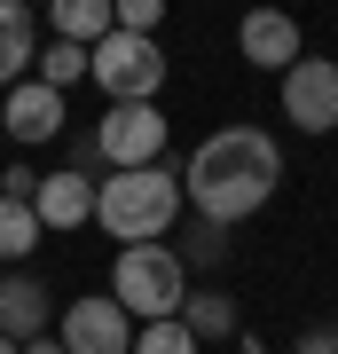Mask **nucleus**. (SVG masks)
Wrapping results in <instances>:
<instances>
[{"mask_svg": "<svg viewBox=\"0 0 338 354\" xmlns=\"http://www.w3.org/2000/svg\"><path fill=\"white\" fill-rule=\"evenodd\" d=\"M173 252H181V268H213V260H228V228H213V221H189Z\"/></svg>", "mask_w": 338, "mask_h": 354, "instance_id": "nucleus-17", "label": "nucleus"}, {"mask_svg": "<svg viewBox=\"0 0 338 354\" xmlns=\"http://www.w3.org/2000/svg\"><path fill=\"white\" fill-rule=\"evenodd\" d=\"M95 165H111V174L165 165V111L158 102H111L95 127Z\"/></svg>", "mask_w": 338, "mask_h": 354, "instance_id": "nucleus-4", "label": "nucleus"}, {"mask_svg": "<svg viewBox=\"0 0 338 354\" xmlns=\"http://www.w3.org/2000/svg\"><path fill=\"white\" fill-rule=\"evenodd\" d=\"M299 354H338V330H307V339H299Z\"/></svg>", "mask_w": 338, "mask_h": 354, "instance_id": "nucleus-20", "label": "nucleus"}, {"mask_svg": "<svg viewBox=\"0 0 338 354\" xmlns=\"http://www.w3.org/2000/svg\"><path fill=\"white\" fill-rule=\"evenodd\" d=\"M283 127L299 134H338V64L330 55H299V64L283 71Z\"/></svg>", "mask_w": 338, "mask_h": 354, "instance_id": "nucleus-7", "label": "nucleus"}, {"mask_svg": "<svg viewBox=\"0 0 338 354\" xmlns=\"http://www.w3.org/2000/svg\"><path fill=\"white\" fill-rule=\"evenodd\" d=\"M276 189H283V150L267 127H213L181 165V205L213 228L252 221L260 205H276Z\"/></svg>", "mask_w": 338, "mask_h": 354, "instance_id": "nucleus-1", "label": "nucleus"}, {"mask_svg": "<svg viewBox=\"0 0 338 354\" xmlns=\"http://www.w3.org/2000/svg\"><path fill=\"white\" fill-rule=\"evenodd\" d=\"M236 48H244L252 71H291L307 55V39H299V24H291L283 8H252L244 24H236Z\"/></svg>", "mask_w": 338, "mask_h": 354, "instance_id": "nucleus-10", "label": "nucleus"}, {"mask_svg": "<svg viewBox=\"0 0 338 354\" xmlns=\"http://www.w3.org/2000/svg\"><path fill=\"white\" fill-rule=\"evenodd\" d=\"M181 323H189V339H236V299L228 291H189L181 299Z\"/></svg>", "mask_w": 338, "mask_h": 354, "instance_id": "nucleus-14", "label": "nucleus"}, {"mask_svg": "<svg viewBox=\"0 0 338 354\" xmlns=\"http://www.w3.org/2000/svg\"><path fill=\"white\" fill-rule=\"evenodd\" d=\"M55 346L63 354H134V323H126V307L111 291H87L55 315Z\"/></svg>", "mask_w": 338, "mask_h": 354, "instance_id": "nucleus-6", "label": "nucleus"}, {"mask_svg": "<svg viewBox=\"0 0 338 354\" xmlns=\"http://www.w3.org/2000/svg\"><path fill=\"white\" fill-rule=\"evenodd\" d=\"M48 323H55L48 283H39L32 268H8V276H0V339L32 346V339H48Z\"/></svg>", "mask_w": 338, "mask_h": 354, "instance_id": "nucleus-9", "label": "nucleus"}, {"mask_svg": "<svg viewBox=\"0 0 338 354\" xmlns=\"http://www.w3.org/2000/svg\"><path fill=\"white\" fill-rule=\"evenodd\" d=\"M32 213H39V228H87L95 221V181L87 174H39V197H32Z\"/></svg>", "mask_w": 338, "mask_h": 354, "instance_id": "nucleus-11", "label": "nucleus"}, {"mask_svg": "<svg viewBox=\"0 0 338 354\" xmlns=\"http://www.w3.org/2000/svg\"><path fill=\"white\" fill-rule=\"evenodd\" d=\"M24 354H63V346H55V330H48V339H32V346H24Z\"/></svg>", "mask_w": 338, "mask_h": 354, "instance_id": "nucleus-21", "label": "nucleus"}, {"mask_svg": "<svg viewBox=\"0 0 338 354\" xmlns=\"http://www.w3.org/2000/svg\"><path fill=\"white\" fill-rule=\"evenodd\" d=\"M87 79H95L111 102H158V87H165V48H158V39H134V32H111V39L87 55Z\"/></svg>", "mask_w": 338, "mask_h": 354, "instance_id": "nucleus-5", "label": "nucleus"}, {"mask_svg": "<svg viewBox=\"0 0 338 354\" xmlns=\"http://www.w3.org/2000/svg\"><path fill=\"white\" fill-rule=\"evenodd\" d=\"M39 213L32 205H16V197H0V268H24V252H39Z\"/></svg>", "mask_w": 338, "mask_h": 354, "instance_id": "nucleus-15", "label": "nucleus"}, {"mask_svg": "<svg viewBox=\"0 0 338 354\" xmlns=\"http://www.w3.org/2000/svg\"><path fill=\"white\" fill-rule=\"evenodd\" d=\"M0 197H16V205H32V197H39V174H32L24 158H16L8 174H0Z\"/></svg>", "mask_w": 338, "mask_h": 354, "instance_id": "nucleus-19", "label": "nucleus"}, {"mask_svg": "<svg viewBox=\"0 0 338 354\" xmlns=\"http://www.w3.org/2000/svg\"><path fill=\"white\" fill-rule=\"evenodd\" d=\"M111 299L126 307V323H165V315H181V299H189V268L173 244H126V252H111Z\"/></svg>", "mask_w": 338, "mask_h": 354, "instance_id": "nucleus-3", "label": "nucleus"}, {"mask_svg": "<svg viewBox=\"0 0 338 354\" xmlns=\"http://www.w3.org/2000/svg\"><path fill=\"white\" fill-rule=\"evenodd\" d=\"M118 32V16H111V0H55V39H71V48H102V39Z\"/></svg>", "mask_w": 338, "mask_h": 354, "instance_id": "nucleus-13", "label": "nucleus"}, {"mask_svg": "<svg viewBox=\"0 0 338 354\" xmlns=\"http://www.w3.org/2000/svg\"><path fill=\"white\" fill-rule=\"evenodd\" d=\"M32 79L39 87H79V79H87V48H71V39H55V48H39V64H32Z\"/></svg>", "mask_w": 338, "mask_h": 354, "instance_id": "nucleus-16", "label": "nucleus"}, {"mask_svg": "<svg viewBox=\"0 0 338 354\" xmlns=\"http://www.w3.org/2000/svg\"><path fill=\"white\" fill-rule=\"evenodd\" d=\"M134 354H197V339H189L181 315H165V323H142L134 330Z\"/></svg>", "mask_w": 338, "mask_h": 354, "instance_id": "nucleus-18", "label": "nucleus"}, {"mask_svg": "<svg viewBox=\"0 0 338 354\" xmlns=\"http://www.w3.org/2000/svg\"><path fill=\"white\" fill-rule=\"evenodd\" d=\"M0 134L24 142V150L55 142V134H63V95H55V87H39V79H16V87L0 95Z\"/></svg>", "mask_w": 338, "mask_h": 354, "instance_id": "nucleus-8", "label": "nucleus"}, {"mask_svg": "<svg viewBox=\"0 0 338 354\" xmlns=\"http://www.w3.org/2000/svg\"><path fill=\"white\" fill-rule=\"evenodd\" d=\"M181 174L173 165H142V174H111L95 181V228L118 244H165L181 228Z\"/></svg>", "mask_w": 338, "mask_h": 354, "instance_id": "nucleus-2", "label": "nucleus"}, {"mask_svg": "<svg viewBox=\"0 0 338 354\" xmlns=\"http://www.w3.org/2000/svg\"><path fill=\"white\" fill-rule=\"evenodd\" d=\"M0 354H24V346H16V339H0Z\"/></svg>", "mask_w": 338, "mask_h": 354, "instance_id": "nucleus-22", "label": "nucleus"}, {"mask_svg": "<svg viewBox=\"0 0 338 354\" xmlns=\"http://www.w3.org/2000/svg\"><path fill=\"white\" fill-rule=\"evenodd\" d=\"M39 64V24H32V8L24 0H0V95L16 87V79H32Z\"/></svg>", "mask_w": 338, "mask_h": 354, "instance_id": "nucleus-12", "label": "nucleus"}]
</instances>
